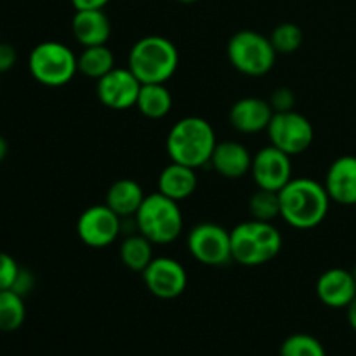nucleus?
<instances>
[{"instance_id":"nucleus-18","label":"nucleus","mask_w":356,"mask_h":356,"mask_svg":"<svg viewBox=\"0 0 356 356\" xmlns=\"http://www.w3.org/2000/svg\"><path fill=\"white\" fill-rule=\"evenodd\" d=\"M211 167L226 179H240L250 174L252 155L245 145L238 141L218 143L211 156Z\"/></svg>"},{"instance_id":"nucleus-16","label":"nucleus","mask_w":356,"mask_h":356,"mask_svg":"<svg viewBox=\"0 0 356 356\" xmlns=\"http://www.w3.org/2000/svg\"><path fill=\"white\" fill-rule=\"evenodd\" d=\"M334 204L356 205V156L343 155L329 165L323 181Z\"/></svg>"},{"instance_id":"nucleus-5","label":"nucleus","mask_w":356,"mask_h":356,"mask_svg":"<svg viewBox=\"0 0 356 356\" xmlns=\"http://www.w3.org/2000/svg\"><path fill=\"white\" fill-rule=\"evenodd\" d=\"M134 225L153 245H169L176 242L183 233L184 219L179 202L167 198L165 195H146L145 202L134 216Z\"/></svg>"},{"instance_id":"nucleus-37","label":"nucleus","mask_w":356,"mask_h":356,"mask_svg":"<svg viewBox=\"0 0 356 356\" xmlns=\"http://www.w3.org/2000/svg\"><path fill=\"white\" fill-rule=\"evenodd\" d=\"M0 76H2V73H0ZM0 86H2V80H0Z\"/></svg>"},{"instance_id":"nucleus-33","label":"nucleus","mask_w":356,"mask_h":356,"mask_svg":"<svg viewBox=\"0 0 356 356\" xmlns=\"http://www.w3.org/2000/svg\"><path fill=\"white\" fill-rule=\"evenodd\" d=\"M346 316H348V323H350V327L356 332V296H355L353 301L348 305Z\"/></svg>"},{"instance_id":"nucleus-17","label":"nucleus","mask_w":356,"mask_h":356,"mask_svg":"<svg viewBox=\"0 0 356 356\" xmlns=\"http://www.w3.org/2000/svg\"><path fill=\"white\" fill-rule=\"evenodd\" d=\"M72 33L82 47L106 45L111 37V21L104 9L75 10Z\"/></svg>"},{"instance_id":"nucleus-28","label":"nucleus","mask_w":356,"mask_h":356,"mask_svg":"<svg viewBox=\"0 0 356 356\" xmlns=\"http://www.w3.org/2000/svg\"><path fill=\"white\" fill-rule=\"evenodd\" d=\"M21 266L13 256L0 252V291H9L16 282Z\"/></svg>"},{"instance_id":"nucleus-31","label":"nucleus","mask_w":356,"mask_h":356,"mask_svg":"<svg viewBox=\"0 0 356 356\" xmlns=\"http://www.w3.org/2000/svg\"><path fill=\"white\" fill-rule=\"evenodd\" d=\"M17 63V51L14 45L0 42V73H7L16 66Z\"/></svg>"},{"instance_id":"nucleus-12","label":"nucleus","mask_w":356,"mask_h":356,"mask_svg":"<svg viewBox=\"0 0 356 356\" xmlns=\"http://www.w3.org/2000/svg\"><path fill=\"white\" fill-rule=\"evenodd\" d=\"M250 176L257 188L278 193L294 177L292 176V156L273 145L264 146L252 155Z\"/></svg>"},{"instance_id":"nucleus-26","label":"nucleus","mask_w":356,"mask_h":356,"mask_svg":"<svg viewBox=\"0 0 356 356\" xmlns=\"http://www.w3.org/2000/svg\"><path fill=\"white\" fill-rule=\"evenodd\" d=\"M270 40L273 44L277 54H294L299 51V47L305 42V33H302L301 26L296 23H280L278 26L273 28L270 35Z\"/></svg>"},{"instance_id":"nucleus-35","label":"nucleus","mask_w":356,"mask_h":356,"mask_svg":"<svg viewBox=\"0 0 356 356\" xmlns=\"http://www.w3.org/2000/svg\"><path fill=\"white\" fill-rule=\"evenodd\" d=\"M179 2H183V3H193V2H197V0H179Z\"/></svg>"},{"instance_id":"nucleus-6","label":"nucleus","mask_w":356,"mask_h":356,"mask_svg":"<svg viewBox=\"0 0 356 356\" xmlns=\"http://www.w3.org/2000/svg\"><path fill=\"white\" fill-rule=\"evenodd\" d=\"M28 70L33 80L45 87H63L79 73L76 54L66 44L58 40H44L31 49L28 56Z\"/></svg>"},{"instance_id":"nucleus-9","label":"nucleus","mask_w":356,"mask_h":356,"mask_svg":"<svg viewBox=\"0 0 356 356\" xmlns=\"http://www.w3.org/2000/svg\"><path fill=\"white\" fill-rule=\"evenodd\" d=\"M266 132L270 145L277 146L278 149L291 156L305 153L315 139L313 124L296 110L275 113Z\"/></svg>"},{"instance_id":"nucleus-25","label":"nucleus","mask_w":356,"mask_h":356,"mask_svg":"<svg viewBox=\"0 0 356 356\" xmlns=\"http://www.w3.org/2000/svg\"><path fill=\"white\" fill-rule=\"evenodd\" d=\"M249 212L250 218L256 221L273 222L275 219L280 218V198L277 191L257 188V191L249 200Z\"/></svg>"},{"instance_id":"nucleus-29","label":"nucleus","mask_w":356,"mask_h":356,"mask_svg":"<svg viewBox=\"0 0 356 356\" xmlns=\"http://www.w3.org/2000/svg\"><path fill=\"white\" fill-rule=\"evenodd\" d=\"M270 104L273 108L275 113H284V111L294 110L296 106V96L289 87H278L271 92Z\"/></svg>"},{"instance_id":"nucleus-10","label":"nucleus","mask_w":356,"mask_h":356,"mask_svg":"<svg viewBox=\"0 0 356 356\" xmlns=\"http://www.w3.org/2000/svg\"><path fill=\"white\" fill-rule=\"evenodd\" d=\"M122 233V218L106 204L90 205L76 219V235L90 249L111 245Z\"/></svg>"},{"instance_id":"nucleus-8","label":"nucleus","mask_w":356,"mask_h":356,"mask_svg":"<svg viewBox=\"0 0 356 356\" xmlns=\"http://www.w3.org/2000/svg\"><path fill=\"white\" fill-rule=\"evenodd\" d=\"M188 252L204 266H226L232 263V235L216 222H198L186 236Z\"/></svg>"},{"instance_id":"nucleus-32","label":"nucleus","mask_w":356,"mask_h":356,"mask_svg":"<svg viewBox=\"0 0 356 356\" xmlns=\"http://www.w3.org/2000/svg\"><path fill=\"white\" fill-rule=\"evenodd\" d=\"M75 10L83 9H104L111 0H70Z\"/></svg>"},{"instance_id":"nucleus-2","label":"nucleus","mask_w":356,"mask_h":356,"mask_svg":"<svg viewBox=\"0 0 356 356\" xmlns=\"http://www.w3.org/2000/svg\"><path fill=\"white\" fill-rule=\"evenodd\" d=\"M218 139L211 122L202 117H184L170 127L165 149L170 162L200 169L211 162Z\"/></svg>"},{"instance_id":"nucleus-3","label":"nucleus","mask_w":356,"mask_h":356,"mask_svg":"<svg viewBox=\"0 0 356 356\" xmlns=\"http://www.w3.org/2000/svg\"><path fill=\"white\" fill-rule=\"evenodd\" d=\"M179 66V51L163 35H146L129 51L127 68L141 83H167Z\"/></svg>"},{"instance_id":"nucleus-34","label":"nucleus","mask_w":356,"mask_h":356,"mask_svg":"<svg viewBox=\"0 0 356 356\" xmlns=\"http://www.w3.org/2000/svg\"><path fill=\"white\" fill-rule=\"evenodd\" d=\"M7 153H9V143L6 141V138H2V136H0V163L6 160Z\"/></svg>"},{"instance_id":"nucleus-21","label":"nucleus","mask_w":356,"mask_h":356,"mask_svg":"<svg viewBox=\"0 0 356 356\" xmlns=\"http://www.w3.org/2000/svg\"><path fill=\"white\" fill-rule=\"evenodd\" d=\"M172 94L165 83H143L136 108L149 120L165 118L172 110Z\"/></svg>"},{"instance_id":"nucleus-14","label":"nucleus","mask_w":356,"mask_h":356,"mask_svg":"<svg viewBox=\"0 0 356 356\" xmlns=\"http://www.w3.org/2000/svg\"><path fill=\"white\" fill-rule=\"evenodd\" d=\"M273 115L275 111L270 101L263 97L247 96L233 103L228 118L235 131L242 134H257V132L266 131Z\"/></svg>"},{"instance_id":"nucleus-11","label":"nucleus","mask_w":356,"mask_h":356,"mask_svg":"<svg viewBox=\"0 0 356 356\" xmlns=\"http://www.w3.org/2000/svg\"><path fill=\"white\" fill-rule=\"evenodd\" d=\"M143 282L149 294L159 299H176L186 291L188 273L183 264L174 257H153L143 271Z\"/></svg>"},{"instance_id":"nucleus-19","label":"nucleus","mask_w":356,"mask_h":356,"mask_svg":"<svg viewBox=\"0 0 356 356\" xmlns=\"http://www.w3.org/2000/svg\"><path fill=\"white\" fill-rule=\"evenodd\" d=\"M197 169L176 162H170L169 165L163 167L156 181V191L174 202H183L190 198L197 191Z\"/></svg>"},{"instance_id":"nucleus-36","label":"nucleus","mask_w":356,"mask_h":356,"mask_svg":"<svg viewBox=\"0 0 356 356\" xmlns=\"http://www.w3.org/2000/svg\"><path fill=\"white\" fill-rule=\"evenodd\" d=\"M351 275H353V278H355V282H356V266L353 268V270H351Z\"/></svg>"},{"instance_id":"nucleus-22","label":"nucleus","mask_w":356,"mask_h":356,"mask_svg":"<svg viewBox=\"0 0 356 356\" xmlns=\"http://www.w3.org/2000/svg\"><path fill=\"white\" fill-rule=\"evenodd\" d=\"M153 243L139 232L127 235L120 243V261L127 270L143 273L153 261Z\"/></svg>"},{"instance_id":"nucleus-24","label":"nucleus","mask_w":356,"mask_h":356,"mask_svg":"<svg viewBox=\"0 0 356 356\" xmlns=\"http://www.w3.org/2000/svg\"><path fill=\"white\" fill-rule=\"evenodd\" d=\"M26 318L24 298L9 289L0 291V332H14L19 329Z\"/></svg>"},{"instance_id":"nucleus-23","label":"nucleus","mask_w":356,"mask_h":356,"mask_svg":"<svg viewBox=\"0 0 356 356\" xmlns=\"http://www.w3.org/2000/svg\"><path fill=\"white\" fill-rule=\"evenodd\" d=\"M76 63H79V73L96 82L117 66L113 51L108 45L83 47L82 52L76 56Z\"/></svg>"},{"instance_id":"nucleus-7","label":"nucleus","mask_w":356,"mask_h":356,"mask_svg":"<svg viewBox=\"0 0 356 356\" xmlns=\"http://www.w3.org/2000/svg\"><path fill=\"white\" fill-rule=\"evenodd\" d=\"M229 65L247 76H263L273 70L277 51L270 37L254 30L236 31L226 45Z\"/></svg>"},{"instance_id":"nucleus-1","label":"nucleus","mask_w":356,"mask_h":356,"mask_svg":"<svg viewBox=\"0 0 356 356\" xmlns=\"http://www.w3.org/2000/svg\"><path fill=\"white\" fill-rule=\"evenodd\" d=\"M280 218L296 229H313L325 221L332 200L323 183L313 177H292L280 191Z\"/></svg>"},{"instance_id":"nucleus-15","label":"nucleus","mask_w":356,"mask_h":356,"mask_svg":"<svg viewBox=\"0 0 356 356\" xmlns=\"http://www.w3.org/2000/svg\"><path fill=\"white\" fill-rule=\"evenodd\" d=\"M316 296L327 308L346 309L356 296V282L350 270L330 268L316 280Z\"/></svg>"},{"instance_id":"nucleus-4","label":"nucleus","mask_w":356,"mask_h":356,"mask_svg":"<svg viewBox=\"0 0 356 356\" xmlns=\"http://www.w3.org/2000/svg\"><path fill=\"white\" fill-rule=\"evenodd\" d=\"M233 261L242 266L256 268L273 261L284 247L282 233L273 222L249 219L229 232Z\"/></svg>"},{"instance_id":"nucleus-27","label":"nucleus","mask_w":356,"mask_h":356,"mask_svg":"<svg viewBox=\"0 0 356 356\" xmlns=\"http://www.w3.org/2000/svg\"><path fill=\"white\" fill-rule=\"evenodd\" d=\"M280 356H327L323 344L309 334H292L282 343Z\"/></svg>"},{"instance_id":"nucleus-30","label":"nucleus","mask_w":356,"mask_h":356,"mask_svg":"<svg viewBox=\"0 0 356 356\" xmlns=\"http://www.w3.org/2000/svg\"><path fill=\"white\" fill-rule=\"evenodd\" d=\"M33 287H35L33 273H31L30 270H26V268H21L19 273H17L16 277V282H14L13 285V291L16 292V294H19L21 298H24V296H28L31 291H33Z\"/></svg>"},{"instance_id":"nucleus-20","label":"nucleus","mask_w":356,"mask_h":356,"mask_svg":"<svg viewBox=\"0 0 356 356\" xmlns=\"http://www.w3.org/2000/svg\"><path fill=\"white\" fill-rule=\"evenodd\" d=\"M146 195L141 184L131 177H122L117 179L106 191L104 204L122 219L134 218L136 212L145 202Z\"/></svg>"},{"instance_id":"nucleus-13","label":"nucleus","mask_w":356,"mask_h":356,"mask_svg":"<svg viewBox=\"0 0 356 356\" xmlns=\"http://www.w3.org/2000/svg\"><path fill=\"white\" fill-rule=\"evenodd\" d=\"M143 83L129 68L115 66L110 73L96 82V96L103 106L115 111L136 108Z\"/></svg>"}]
</instances>
